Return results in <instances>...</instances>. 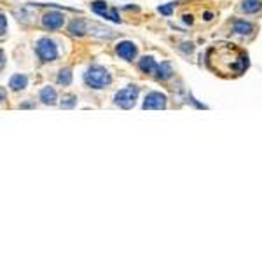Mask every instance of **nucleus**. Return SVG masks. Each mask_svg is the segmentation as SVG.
Listing matches in <instances>:
<instances>
[{"instance_id":"obj_8","label":"nucleus","mask_w":262,"mask_h":262,"mask_svg":"<svg viewBox=\"0 0 262 262\" xmlns=\"http://www.w3.org/2000/svg\"><path fill=\"white\" fill-rule=\"evenodd\" d=\"M239 9L247 14H255L262 9V0H243Z\"/></svg>"},{"instance_id":"obj_11","label":"nucleus","mask_w":262,"mask_h":262,"mask_svg":"<svg viewBox=\"0 0 262 262\" xmlns=\"http://www.w3.org/2000/svg\"><path fill=\"white\" fill-rule=\"evenodd\" d=\"M232 32L238 35H248L254 32V25L248 23V21H243V20H238L232 23Z\"/></svg>"},{"instance_id":"obj_13","label":"nucleus","mask_w":262,"mask_h":262,"mask_svg":"<svg viewBox=\"0 0 262 262\" xmlns=\"http://www.w3.org/2000/svg\"><path fill=\"white\" fill-rule=\"evenodd\" d=\"M70 32L73 35H84V32H88V23L82 20H75L70 23Z\"/></svg>"},{"instance_id":"obj_10","label":"nucleus","mask_w":262,"mask_h":262,"mask_svg":"<svg viewBox=\"0 0 262 262\" xmlns=\"http://www.w3.org/2000/svg\"><path fill=\"white\" fill-rule=\"evenodd\" d=\"M9 86H11L14 91H23V89L28 86L27 75H23V73H16V75H12L11 81H9Z\"/></svg>"},{"instance_id":"obj_14","label":"nucleus","mask_w":262,"mask_h":262,"mask_svg":"<svg viewBox=\"0 0 262 262\" xmlns=\"http://www.w3.org/2000/svg\"><path fill=\"white\" fill-rule=\"evenodd\" d=\"M58 84L60 86H68L70 82H72V70L70 68H63V70H60V73H58Z\"/></svg>"},{"instance_id":"obj_4","label":"nucleus","mask_w":262,"mask_h":262,"mask_svg":"<svg viewBox=\"0 0 262 262\" xmlns=\"http://www.w3.org/2000/svg\"><path fill=\"white\" fill-rule=\"evenodd\" d=\"M65 23V16L58 11H49L42 16V25L47 30H58Z\"/></svg>"},{"instance_id":"obj_6","label":"nucleus","mask_w":262,"mask_h":262,"mask_svg":"<svg viewBox=\"0 0 262 262\" xmlns=\"http://www.w3.org/2000/svg\"><path fill=\"white\" fill-rule=\"evenodd\" d=\"M166 107V97L163 93L152 91L145 97L143 108H164Z\"/></svg>"},{"instance_id":"obj_18","label":"nucleus","mask_w":262,"mask_h":262,"mask_svg":"<svg viewBox=\"0 0 262 262\" xmlns=\"http://www.w3.org/2000/svg\"><path fill=\"white\" fill-rule=\"evenodd\" d=\"M2 35H5V16H2Z\"/></svg>"},{"instance_id":"obj_7","label":"nucleus","mask_w":262,"mask_h":262,"mask_svg":"<svg viewBox=\"0 0 262 262\" xmlns=\"http://www.w3.org/2000/svg\"><path fill=\"white\" fill-rule=\"evenodd\" d=\"M56 100H58V95H56L54 88L47 86V88L40 89V101H42L44 105H54L56 103Z\"/></svg>"},{"instance_id":"obj_17","label":"nucleus","mask_w":262,"mask_h":262,"mask_svg":"<svg viewBox=\"0 0 262 262\" xmlns=\"http://www.w3.org/2000/svg\"><path fill=\"white\" fill-rule=\"evenodd\" d=\"M173 5L175 4H170V5H164V7H159V12H161V14H171V11H173Z\"/></svg>"},{"instance_id":"obj_5","label":"nucleus","mask_w":262,"mask_h":262,"mask_svg":"<svg viewBox=\"0 0 262 262\" xmlns=\"http://www.w3.org/2000/svg\"><path fill=\"white\" fill-rule=\"evenodd\" d=\"M116 53L119 58H123L124 62H133V60L136 58V46L133 42H130V40H123V42H119L116 46Z\"/></svg>"},{"instance_id":"obj_15","label":"nucleus","mask_w":262,"mask_h":262,"mask_svg":"<svg viewBox=\"0 0 262 262\" xmlns=\"http://www.w3.org/2000/svg\"><path fill=\"white\" fill-rule=\"evenodd\" d=\"M91 9L97 12V14L103 16V18H108V7H107V4H105V2L97 0V2H93V4H91Z\"/></svg>"},{"instance_id":"obj_2","label":"nucleus","mask_w":262,"mask_h":262,"mask_svg":"<svg viewBox=\"0 0 262 262\" xmlns=\"http://www.w3.org/2000/svg\"><path fill=\"white\" fill-rule=\"evenodd\" d=\"M35 53H37L40 62L49 63L58 58V46H56V42H54L53 39H49V37H40V39L35 42Z\"/></svg>"},{"instance_id":"obj_1","label":"nucleus","mask_w":262,"mask_h":262,"mask_svg":"<svg viewBox=\"0 0 262 262\" xmlns=\"http://www.w3.org/2000/svg\"><path fill=\"white\" fill-rule=\"evenodd\" d=\"M84 82L93 89H103L112 82V75L101 65H91L84 73Z\"/></svg>"},{"instance_id":"obj_3","label":"nucleus","mask_w":262,"mask_h":262,"mask_svg":"<svg viewBox=\"0 0 262 262\" xmlns=\"http://www.w3.org/2000/svg\"><path fill=\"white\" fill-rule=\"evenodd\" d=\"M136 98H138V86H128V88L121 89L114 97V103L121 108H131L135 105Z\"/></svg>"},{"instance_id":"obj_16","label":"nucleus","mask_w":262,"mask_h":262,"mask_svg":"<svg viewBox=\"0 0 262 262\" xmlns=\"http://www.w3.org/2000/svg\"><path fill=\"white\" fill-rule=\"evenodd\" d=\"M75 103H77V98L73 97V95H65L62 100L63 108H72V107H75Z\"/></svg>"},{"instance_id":"obj_9","label":"nucleus","mask_w":262,"mask_h":262,"mask_svg":"<svg viewBox=\"0 0 262 262\" xmlns=\"http://www.w3.org/2000/svg\"><path fill=\"white\" fill-rule=\"evenodd\" d=\"M154 73L159 81H168V79L173 75V68H171V65L168 62H163L161 65H158V68H156Z\"/></svg>"},{"instance_id":"obj_12","label":"nucleus","mask_w":262,"mask_h":262,"mask_svg":"<svg viewBox=\"0 0 262 262\" xmlns=\"http://www.w3.org/2000/svg\"><path fill=\"white\" fill-rule=\"evenodd\" d=\"M138 66L143 73H154L156 68H158V63H156V60L152 58V56H143V58L140 60Z\"/></svg>"}]
</instances>
